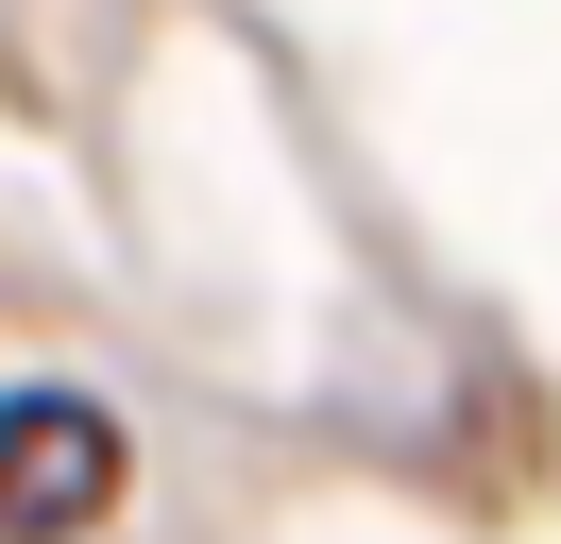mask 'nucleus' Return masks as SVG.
<instances>
[{"instance_id":"nucleus-1","label":"nucleus","mask_w":561,"mask_h":544,"mask_svg":"<svg viewBox=\"0 0 561 544\" xmlns=\"http://www.w3.org/2000/svg\"><path fill=\"white\" fill-rule=\"evenodd\" d=\"M119 510V426L85 392H0V544H85Z\"/></svg>"}]
</instances>
